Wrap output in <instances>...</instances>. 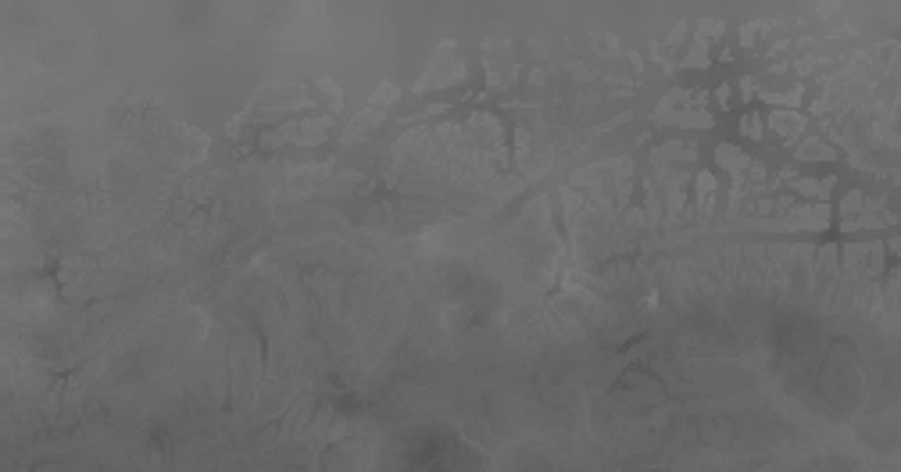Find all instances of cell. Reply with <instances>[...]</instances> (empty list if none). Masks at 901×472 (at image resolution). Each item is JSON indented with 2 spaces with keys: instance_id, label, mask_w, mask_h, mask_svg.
I'll use <instances>...</instances> for the list:
<instances>
[{
  "instance_id": "obj_1",
  "label": "cell",
  "mask_w": 901,
  "mask_h": 472,
  "mask_svg": "<svg viewBox=\"0 0 901 472\" xmlns=\"http://www.w3.org/2000/svg\"><path fill=\"white\" fill-rule=\"evenodd\" d=\"M769 126L783 136V140H798L801 129H805V119L801 115H787V112H773L769 115Z\"/></svg>"
},
{
  "instance_id": "obj_2",
  "label": "cell",
  "mask_w": 901,
  "mask_h": 472,
  "mask_svg": "<svg viewBox=\"0 0 901 472\" xmlns=\"http://www.w3.org/2000/svg\"><path fill=\"white\" fill-rule=\"evenodd\" d=\"M380 122H383V115H380V112H372V107H368V112H361V115H358V119L347 126V136H344V140H347V143H354V140L368 136V129H375Z\"/></svg>"
},
{
  "instance_id": "obj_3",
  "label": "cell",
  "mask_w": 901,
  "mask_h": 472,
  "mask_svg": "<svg viewBox=\"0 0 901 472\" xmlns=\"http://www.w3.org/2000/svg\"><path fill=\"white\" fill-rule=\"evenodd\" d=\"M794 190H798L801 197H819V201H826V197H830V190H834V175H826V179H798Z\"/></svg>"
},
{
  "instance_id": "obj_4",
  "label": "cell",
  "mask_w": 901,
  "mask_h": 472,
  "mask_svg": "<svg viewBox=\"0 0 901 472\" xmlns=\"http://www.w3.org/2000/svg\"><path fill=\"white\" fill-rule=\"evenodd\" d=\"M716 158H719V165H723V168H730V172H737V175H740V172L751 165V158H747L744 151L730 147V143H723V147L716 151Z\"/></svg>"
},
{
  "instance_id": "obj_5",
  "label": "cell",
  "mask_w": 901,
  "mask_h": 472,
  "mask_svg": "<svg viewBox=\"0 0 901 472\" xmlns=\"http://www.w3.org/2000/svg\"><path fill=\"white\" fill-rule=\"evenodd\" d=\"M694 187H698V201H701V208H708V204H712V197H716V179H712V172H698Z\"/></svg>"
},
{
  "instance_id": "obj_6",
  "label": "cell",
  "mask_w": 901,
  "mask_h": 472,
  "mask_svg": "<svg viewBox=\"0 0 901 472\" xmlns=\"http://www.w3.org/2000/svg\"><path fill=\"white\" fill-rule=\"evenodd\" d=\"M708 61V47H705V40H698V43H690V54L683 58V65H690V68H701Z\"/></svg>"
},
{
  "instance_id": "obj_7",
  "label": "cell",
  "mask_w": 901,
  "mask_h": 472,
  "mask_svg": "<svg viewBox=\"0 0 901 472\" xmlns=\"http://www.w3.org/2000/svg\"><path fill=\"white\" fill-rule=\"evenodd\" d=\"M740 126L747 129V136H751V140H762V119H759V115H747Z\"/></svg>"
},
{
  "instance_id": "obj_8",
  "label": "cell",
  "mask_w": 901,
  "mask_h": 472,
  "mask_svg": "<svg viewBox=\"0 0 901 472\" xmlns=\"http://www.w3.org/2000/svg\"><path fill=\"white\" fill-rule=\"evenodd\" d=\"M383 100H397V90H394V86H380V93L372 97V104H375V107H387Z\"/></svg>"
}]
</instances>
